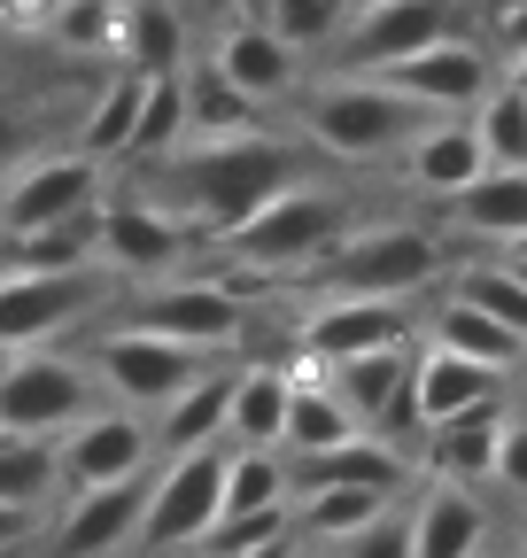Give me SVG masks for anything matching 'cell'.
I'll use <instances>...</instances> for the list:
<instances>
[{"mask_svg": "<svg viewBox=\"0 0 527 558\" xmlns=\"http://www.w3.org/2000/svg\"><path fill=\"white\" fill-rule=\"evenodd\" d=\"M156 171H163V209H179L194 241H225L280 186L310 179V156L280 132H225V140H179Z\"/></svg>", "mask_w": 527, "mask_h": 558, "instance_id": "obj_1", "label": "cell"}, {"mask_svg": "<svg viewBox=\"0 0 527 558\" xmlns=\"http://www.w3.org/2000/svg\"><path fill=\"white\" fill-rule=\"evenodd\" d=\"M457 264V241L427 233V226H350L303 279L318 303H412L427 288H442Z\"/></svg>", "mask_w": 527, "mask_h": 558, "instance_id": "obj_2", "label": "cell"}, {"mask_svg": "<svg viewBox=\"0 0 527 558\" xmlns=\"http://www.w3.org/2000/svg\"><path fill=\"white\" fill-rule=\"evenodd\" d=\"M427 124H434V109L395 94L372 70H342V78H318L303 94V140L334 163H395Z\"/></svg>", "mask_w": 527, "mask_h": 558, "instance_id": "obj_3", "label": "cell"}, {"mask_svg": "<svg viewBox=\"0 0 527 558\" xmlns=\"http://www.w3.org/2000/svg\"><path fill=\"white\" fill-rule=\"evenodd\" d=\"M350 226H357L350 194H334L326 179H295V186H280L256 218H241V226H233L225 241H210V248H225V256H233L241 271H256V279H303Z\"/></svg>", "mask_w": 527, "mask_h": 558, "instance_id": "obj_4", "label": "cell"}, {"mask_svg": "<svg viewBox=\"0 0 527 558\" xmlns=\"http://www.w3.org/2000/svg\"><path fill=\"white\" fill-rule=\"evenodd\" d=\"M109 403L86 357H62V349H9L0 357V435H39L54 442L62 427Z\"/></svg>", "mask_w": 527, "mask_h": 558, "instance_id": "obj_5", "label": "cell"}, {"mask_svg": "<svg viewBox=\"0 0 527 558\" xmlns=\"http://www.w3.org/2000/svg\"><path fill=\"white\" fill-rule=\"evenodd\" d=\"M218 505H225V442L163 458V473H148V512H140V543H132V550H140V558L194 550L210 535Z\"/></svg>", "mask_w": 527, "mask_h": 558, "instance_id": "obj_6", "label": "cell"}, {"mask_svg": "<svg viewBox=\"0 0 527 558\" xmlns=\"http://www.w3.org/2000/svg\"><path fill=\"white\" fill-rule=\"evenodd\" d=\"M86 365H94V380H101V396H109V403L148 411V418H156L186 380H203V373H210L203 349L163 341V333H140V326H109V333H94Z\"/></svg>", "mask_w": 527, "mask_h": 558, "instance_id": "obj_7", "label": "cell"}, {"mask_svg": "<svg viewBox=\"0 0 527 558\" xmlns=\"http://www.w3.org/2000/svg\"><path fill=\"white\" fill-rule=\"evenodd\" d=\"M101 209V163L86 148H47V156H24L9 179H0V241H24V233H47L62 218H86Z\"/></svg>", "mask_w": 527, "mask_h": 558, "instance_id": "obj_8", "label": "cell"}, {"mask_svg": "<svg viewBox=\"0 0 527 558\" xmlns=\"http://www.w3.org/2000/svg\"><path fill=\"white\" fill-rule=\"evenodd\" d=\"M101 295H109V271L101 264H78V271L0 264V357H9V349H47L62 326H78Z\"/></svg>", "mask_w": 527, "mask_h": 558, "instance_id": "obj_9", "label": "cell"}, {"mask_svg": "<svg viewBox=\"0 0 527 558\" xmlns=\"http://www.w3.org/2000/svg\"><path fill=\"white\" fill-rule=\"evenodd\" d=\"M124 326L140 333H163V341H186V349H233L248 333V295L225 288V279H148L140 303L124 311Z\"/></svg>", "mask_w": 527, "mask_h": 558, "instance_id": "obj_10", "label": "cell"}, {"mask_svg": "<svg viewBox=\"0 0 527 558\" xmlns=\"http://www.w3.org/2000/svg\"><path fill=\"white\" fill-rule=\"evenodd\" d=\"M194 248V226L179 209L148 202V194H101V233H94V256L109 279H171Z\"/></svg>", "mask_w": 527, "mask_h": 558, "instance_id": "obj_11", "label": "cell"}, {"mask_svg": "<svg viewBox=\"0 0 527 558\" xmlns=\"http://www.w3.org/2000/svg\"><path fill=\"white\" fill-rule=\"evenodd\" d=\"M450 32H466V0H365L334 32V54H342V70H388Z\"/></svg>", "mask_w": 527, "mask_h": 558, "instance_id": "obj_12", "label": "cell"}, {"mask_svg": "<svg viewBox=\"0 0 527 558\" xmlns=\"http://www.w3.org/2000/svg\"><path fill=\"white\" fill-rule=\"evenodd\" d=\"M148 458H156V427H148V411H124V403H94L78 427L54 435V473H62V488L132 481V473H148Z\"/></svg>", "mask_w": 527, "mask_h": 558, "instance_id": "obj_13", "label": "cell"}, {"mask_svg": "<svg viewBox=\"0 0 527 558\" xmlns=\"http://www.w3.org/2000/svg\"><path fill=\"white\" fill-rule=\"evenodd\" d=\"M412 357L419 349L412 341H395V349H365V357H342V365H318L326 388H334L350 411H357V427L365 435H388L395 450H404L419 435V403H412Z\"/></svg>", "mask_w": 527, "mask_h": 558, "instance_id": "obj_14", "label": "cell"}, {"mask_svg": "<svg viewBox=\"0 0 527 558\" xmlns=\"http://www.w3.org/2000/svg\"><path fill=\"white\" fill-rule=\"evenodd\" d=\"M497 70H504V62H489V47H481V39L450 32V39H434V47L404 54V62L372 70V78H388L395 94L427 101L434 117H474V109H481V94L497 86Z\"/></svg>", "mask_w": 527, "mask_h": 558, "instance_id": "obj_15", "label": "cell"}, {"mask_svg": "<svg viewBox=\"0 0 527 558\" xmlns=\"http://www.w3.org/2000/svg\"><path fill=\"white\" fill-rule=\"evenodd\" d=\"M140 512H148V473L109 481V488H71L54 520V558H117L140 543Z\"/></svg>", "mask_w": 527, "mask_h": 558, "instance_id": "obj_16", "label": "cell"}, {"mask_svg": "<svg viewBox=\"0 0 527 558\" xmlns=\"http://www.w3.org/2000/svg\"><path fill=\"white\" fill-rule=\"evenodd\" d=\"M210 62H218V78H225V86H241L256 109H272V101L303 94V47H295V39H280L272 24H256V16H225V24H218Z\"/></svg>", "mask_w": 527, "mask_h": 558, "instance_id": "obj_17", "label": "cell"}, {"mask_svg": "<svg viewBox=\"0 0 527 558\" xmlns=\"http://www.w3.org/2000/svg\"><path fill=\"white\" fill-rule=\"evenodd\" d=\"M504 396L457 411V418H434L427 442H419V465L427 481H450V488H489L497 481V442H504Z\"/></svg>", "mask_w": 527, "mask_h": 558, "instance_id": "obj_18", "label": "cell"}, {"mask_svg": "<svg viewBox=\"0 0 527 558\" xmlns=\"http://www.w3.org/2000/svg\"><path fill=\"white\" fill-rule=\"evenodd\" d=\"M303 357L310 365H342V357H365V349H395L412 341V303H318L303 318Z\"/></svg>", "mask_w": 527, "mask_h": 558, "instance_id": "obj_19", "label": "cell"}, {"mask_svg": "<svg viewBox=\"0 0 527 558\" xmlns=\"http://www.w3.org/2000/svg\"><path fill=\"white\" fill-rule=\"evenodd\" d=\"M404 179L419 186V194H434V202H450L457 186H474L481 171H489V148H481V132H474V117H434L404 156Z\"/></svg>", "mask_w": 527, "mask_h": 558, "instance_id": "obj_20", "label": "cell"}, {"mask_svg": "<svg viewBox=\"0 0 527 558\" xmlns=\"http://www.w3.org/2000/svg\"><path fill=\"white\" fill-rule=\"evenodd\" d=\"M489 396H504V373H489V365H474V357H457V349H442V341H427L419 357H412L419 435L434 427V418H457V411H474V403H489Z\"/></svg>", "mask_w": 527, "mask_h": 558, "instance_id": "obj_21", "label": "cell"}, {"mask_svg": "<svg viewBox=\"0 0 527 558\" xmlns=\"http://www.w3.org/2000/svg\"><path fill=\"white\" fill-rule=\"evenodd\" d=\"M350 435H365L357 411L326 388V373L303 357V373H287V427H280V450H287V458H318V450H334V442H350Z\"/></svg>", "mask_w": 527, "mask_h": 558, "instance_id": "obj_22", "label": "cell"}, {"mask_svg": "<svg viewBox=\"0 0 527 558\" xmlns=\"http://www.w3.org/2000/svg\"><path fill=\"white\" fill-rule=\"evenodd\" d=\"M450 218H457V241H519L527 233V171H512V163H489L474 186H457L450 202Z\"/></svg>", "mask_w": 527, "mask_h": 558, "instance_id": "obj_23", "label": "cell"}, {"mask_svg": "<svg viewBox=\"0 0 527 558\" xmlns=\"http://www.w3.org/2000/svg\"><path fill=\"white\" fill-rule=\"evenodd\" d=\"M287 473H295V488H334V481H350V488H404L412 481V450H395L388 435H350V442L318 450V458H287Z\"/></svg>", "mask_w": 527, "mask_h": 558, "instance_id": "obj_24", "label": "cell"}, {"mask_svg": "<svg viewBox=\"0 0 527 558\" xmlns=\"http://www.w3.org/2000/svg\"><path fill=\"white\" fill-rule=\"evenodd\" d=\"M489 512L474 505V488L427 481V497L412 505V558H481Z\"/></svg>", "mask_w": 527, "mask_h": 558, "instance_id": "obj_25", "label": "cell"}, {"mask_svg": "<svg viewBox=\"0 0 527 558\" xmlns=\"http://www.w3.org/2000/svg\"><path fill=\"white\" fill-rule=\"evenodd\" d=\"M233 380H241V373H203V380H186V388L148 418V427H156V450H163V458H179V450H210V442H225Z\"/></svg>", "mask_w": 527, "mask_h": 558, "instance_id": "obj_26", "label": "cell"}, {"mask_svg": "<svg viewBox=\"0 0 527 558\" xmlns=\"http://www.w3.org/2000/svg\"><path fill=\"white\" fill-rule=\"evenodd\" d=\"M427 341L457 349V357H474V365H489V373H504V380L527 365V333H512L504 318H489V311H474V303H457V295H442V303H434Z\"/></svg>", "mask_w": 527, "mask_h": 558, "instance_id": "obj_27", "label": "cell"}, {"mask_svg": "<svg viewBox=\"0 0 527 558\" xmlns=\"http://www.w3.org/2000/svg\"><path fill=\"white\" fill-rule=\"evenodd\" d=\"M117 62L140 70V78H171V70H186V16H179V0H124Z\"/></svg>", "mask_w": 527, "mask_h": 558, "instance_id": "obj_28", "label": "cell"}, {"mask_svg": "<svg viewBox=\"0 0 527 558\" xmlns=\"http://www.w3.org/2000/svg\"><path fill=\"white\" fill-rule=\"evenodd\" d=\"M388 505H395V488H350V481H334V488H295V535L334 550V543H350L357 527H372Z\"/></svg>", "mask_w": 527, "mask_h": 558, "instance_id": "obj_29", "label": "cell"}, {"mask_svg": "<svg viewBox=\"0 0 527 558\" xmlns=\"http://www.w3.org/2000/svg\"><path fill=\"white\" fill-rule=\"evenodd\" d=\"M287 427V373L280 365H248L233 380V411H225V442L233 450H280Z\"/></svg>", "mask_w": 527, "mask_h": 558, "instance_id": "obj_30", "label": "cell"}, {"mask_svg": "<svg viewBox=\"0 0 527 558\" xmlns=\"http://www.w3.org/2000/svg\"><path fill=\"white\" fill-rule=\"evenodd\" d=\"M140 94H148L140 70H117V78H101V94H94L86 117H78V148H86L94 163H124L132 124H140Z\"/></svg>", "mask_w": 527, "mask_h": 558, "instance_id": "obj_31", "label": "cell"}, {"mask_svg": "<svg viewBox=\"0 0 527 558\" xmlns=\"http://www.w3.org/2000/svg\"><path fill=\"white\" fill-rule=\"evenodd\" d=\"M450 295L489 311V318H504L512 333H527V271L512 256H457L450 264Z\"/></svg>", "mask_w": 527, "mask_h": 558, "instance_id": "obj_32", "label": "cell"}, {"mask_svg": "<svg viewBox=\"0 0 527 558\" xmlns=\"http://www.w3.org/2000/svg\"><path fill=\"white\" fill-rule=\"evenodd\" d=\"M225 132H264V109L218 78V62H186V140H225Z\"/></svg>", "mask_w": 527, "mask_h": 558, "instance_id": "obj_33", "label": "cell"}, {"mask_svg": "<svg viewBox=\"0 0 527 558\" xmlns=\"http://www.w3.org/2000/svg\"><path fill=\"white\" fill-rule=\"evenodd\" d=\"M179 140H186V70H171V78H148V94H140V124H132L124 163H163Z\"/></svg>", "mask_w": 527, "mask_h": 558, "instance_id": "obj_34", "label": "cell"}, {"mask_svg": "<svg viewBox=\"0 0 527 558\" xmlns=\"http://www.w3.org/2000/svg\"><path fill=\"white\" fill-rule=\"evenodd\" d=\"M117 32H124V0H62L47 24L62 54H86V62H117Z\"/></svg>", "mask_w": 527, "mask_h": 558, "instance_id": "obj_35", "label": "cell"}, {"mask_svg": "<svg viewBox=\"0 0 527 558\" xmlns=\"http://www.w3.org/2000/svg\"><path fill=\"white\" fill-rule=\"evenodd\" d=\"M54 488H62L54 442H39V435H9V442H0V505L39 512V505H54Z\"/></svg>", "mask_w": 527, "mask_h": 558, "instance_id": "obj_36", "label": "cell"}, {"mask_svg": "<svg viewBox=\"0 0 527 558\" xmlns=\"http://www.w3.org/2000/svg\"><path fill=\"white\" fill-rule=\"evenodd\" d=\"M474 132H481V148H489V163H512V171H527V94H512L504 78L481 94V109H474Z\"/></svg>", "mask_w": 527, "mask_h": 558, "instance_id": "obj_37", "label": "cell"}, {"mask_svg": "<svg viewBox=\"0 0 527 558\" xmlns=\"http://www.w3.org/2000/svg\"><path fill=\"white\" fill-rule=\"evenodd\" d=\"M280 535H295V505H280V512H218L194 550H203V558H241V550L280 543Z\"/></svg>", "mask_w": 527, "mask_h": 558, "instance_id": "obj_38", "label": "cell"}, {"mask_svg": "<svg viewBox=\"0 0 527 558\" xmlns=\"http://www.w3.org/2000/svg\"><path fill=\"white\" fill-rule=\"evenodd\" d=\"M264 24L310 54V47H334V32L350 24V0H272V16H264Z\"/></svg>", "mask_w": 527, "mask_h": 558, "instance_id": "obj_39", "label": "cell"}, {"mask_svg": "<svg viewBox=\"0 0 527 558\" xmlns=\"http://www.w3.org/2000/svg\"><path fill=\"white\" fill-rule=\"evenodd\" d=\"M342 558H412V512L404 505H388L372 527H357L350 543H334Z\"/></svg>", "mask_w": 527, "mask_h": 558, "instance_id": "obj_40", "label": "cell"}, {"mask_svg": "<svg viewBox=\"0 0 527 558\" xmlns=\"http://www.w3.org/2000/svg\"><path fill=\"white\" fill-rule=\"evenodd\" d=\"M497 488L527 505V418H504V442H497Z\"/></svg>", "mask_w": 527, "mask_h": 558, "instance_id": "obj_41", "label": "cell"}, {"mask_svg": "<svg viewBox=\"0 0 527 558\" xmlns=\"http://www.w3.org/2000/svg\"><path fill=\"white\" fill-rule=\"evenodd\" d=\"M24 156H32V109L0 101V179H9V171H16Z\"/></svg>", "mask_w": 527, "mask_h": 558, "instance_id": "obj_42", "label": "cell"}, {"mask_svg": "<svg viewBox=\"0 0 527 558\" xmlns=\"http://www.w3.org/2000/svg\"><path fill=\"white\" fill-rule=\"evenodd\" d=\"M62 0H0V32H16V39H47Z\"/></svg>", "mask_w": 527, "mask_h": 558, "instance_id": "obj_43", "label": "cell"}, {"mask_svg": "<svg viewBox=\"0 0 527 558\" xmlns=\"http://www.w3.org/2000/svg\"><path fill=\"white\" fill-rule=\"evenodd\" d=\"M489 39H497V54H504V62H512V54H527V0H497Z\"/></svg>", "mask_w": 527, "mask_h": 558, "instance_id": "obj_44", "label": "cell"}, {"mask_svg": "<svg viewBox=\"0 0 527 558\" xmlns=\"http://www.w3.org/2000/svg\"><path fill=\"white\" fill-rule=\"evenodd\" d=\"M32 527H39V512H24V505H0V558H9V550H16Z\"/></svg>", "mask_w": 527, "mask_h": 558, "instance_id": "obj_45", "label": "cell"}, {"mask_svg": "<svg viewBox=\"0 0 527 558\" xmlns=\"http://www.w3.org/2000/svg\"><path fill=\"white\" fill-rule=\"evenodd\" d=\"M303 550V535H280V543H256V550H241V558H295Z\"/></svg>", "mask_w": 527, "mask_h": 558, "instance_id": "obj_46", "label": "cell"}, {"mask_svg": "<svg viewBox=\"0 0 527 558\" xmlns=\"http://www.w3.org/2000/svg\"><path fill=\"white\" fill-rule=\"evenodd\" d=\"M497 78H504V86H512V94H527V54H512V62H504V70H497Z\"/></svg>", "mask_w": 527, "mask_h": 558, "instance_id": "obj_47", "label": "cell"}, {"mask_svg": "<svg viewBox=\"0 0 527 558\" xmlns=\"http://www.w3.org/2000/svg\"><path fill=\"white\" fill-rule=\"evenodd\" d=\"M194 9H203V16H218V24H225V16L241 9V0H194Z\"/></svg>", "mask_w": 527, "mask_h": 558, "instance_id": "obj_48", "label": "cell"}, {"mask_svg": "<svg viewBox=\"0 0 527 558\" xmlns=\"http://www.w3.org/2000/svg\"><path fill=\"white\" fill-rule=\"evenodd\" d=\"M504 256H527V233H519V241H504Z\"/></svg>", "mask_w": 527, "mask_h": 558, "instance_id": "obj_49", "label": "cell"}, {"mask_svg": "<svg viewBox=\"0 0 527 558\" xmlns=\"http://www.w3.org/2000/svg\"><path fill=\"white\" fill-rule=\"evenodd\" d=\"M350 9H365V0H350Z\"/></svg>", "mask_w": 527, "mask_h": 558, "instance_id": "obj_50", "label": "cell"}, {"mask_svg": "<svg viewBox=\"0 0 527 558\" xmlns=\"http://www.w3.org/2000/svg\"><path fill=\"white\" fill-rule=\"evenodd\" d=\"M0 442H9V435H0Z\"/></svg>", "mask_w": 527, "mask_h": 558, "instance_id": "obj_51", "label": "cell"}, {"mask_svg": "<svg viewBox=\"0 0 527 558\" xmlns=\"http://www.w3.org/2000/svg\"><path fill=\"white\" fill-rule=\"evenodd\" d=\"M295 558H303V550H295Z\"/></svg>", "mask_w": 527, "mask_h": 558, "instance_id": "obj_52", "label": "cell"}]
</instances>
